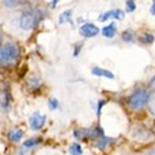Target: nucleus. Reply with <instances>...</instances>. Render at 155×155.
<instances>
[{
	"label": "nucleus",
	"instance_id": "nucleus-1",
	"mask_svg": "<svg viewBox=\"0 0 155 155\" xmlns=\"http://www.w3.org/2000/svg\"><path fill=\"white\" fill-rule=\"evenodd\" d=\"M44 12L39 8H28L23 11L21 17H19V26L22 30H32L35 28L41 19L44 18Z\"/></svg>",
	"mask_w": 155,
	"mask_h": 155
},
{
	"label": "nucleus",
	"instance_id": "nucleus-2",
	"mask_svg": "<svg viewBox=\"0 0 155 155\" xmlns=\"http://www.w3.org/2000/svg\"><path fill=\"white\" fill-rule=\"evenodd\" d=\"M19 58V48L14 43H7L0 47V67H9Z\"/></svg>",
	"mask_w": 155,
	"mask_h": 155
},
{
	"label": "nucleus",
	"instance_id": "nucleus-3",
	"mask_svg": "<svg viewBox=\"0 0 155 155\" xmlns=\"http://www.w3.org/2000/svg\"><path fill=\"white\" fill-rule=\"evenodd\" d=\"M149 101H150V93L147 91L140 89V91H136L134 93L129 97L128 102L133 110H140V109L145 107V106L149 104Z\"/></svg>",
	"mask_w": 155,
	"mask_h": 155
},
{
	"label": "nucleus",
	"instance_id": "nucleus-4",
	"mask_svg": "<svg viewBox=\"0 0 155 155\" xmlns=\"http://www.w3.org/2000/svg\"><path fill=\"white\" fill-rule=\"evenodd\" d=\"M12 101L11 91H9V85L4 81H0V113H5L9 110Z\"/></svg>",
	"mask_w": 155,
	"mask_h": 155
},
{
	"label": "nucleus",
	"instance_id": "nucleus-5",
	"mask_svg": "<svg viewBox=\"0 0 155 155\" xmlns=\"http://www.w3.org/2000/svg\"><path fill=\"white\" fill-rule=\"evenodd\" d=\"M79 32L83 38H94L96 35H98L100 28L93 23H84L83 26H80Z\"/></svg>",
	"mask_w": 155,
	"mask_h": 155
},
{
	"label": "nucleus",
	"instance_id": "nucleus-6",
	"mask_svg": "<svg viewBox=\"0 0 155 155\" xmlns=\"http://www.w3.org/2000/svg\"><path fill=\"white\" fill-rule=\"evenodd\" d=\"M45 119H47V116L45 115H43L40 113H34L31 116H30V125H31V128L34 130H38V129H40L44 127V124H45Z\"/></svg>",
	"mask_w": 155,
	"mask_h": 155
},
{
	"label": "nucleus",
	"instance_id": "nucleus-7",
	"mask_svg": "<svg viewBox=\"0 0 155 155\" xmlns=\"http://www.w3.org/2000/svg\"><path fill=\"white\" fill-rule=\"evenodd\" d=\"M110 18H116V19H123L124 18V12L122 9H113V11H109V12H105L104 14H101L98 17V21L100 22H105Z\"/></svg>",
	"mask_w": 155,
	"mask_h": 155
},
{
	"label": "nucleus",
	"instance_id": "nucleus-8",
	"mask_svg": "<svg viewBox=\"0 0 155 155\" xmlns=\"http://www.w3.org/2000/svg\"><path fill=\"white\" fill-rule=\"evenodd\" d=\"M92 74L100 78H107V79H114V74L109 70H105L102 67H93L92 69Z\"/></svg>",
	"mask_w": 155,
	"mask_h": 155
},
{
	"label": "nucleus",
	"instance_id": "nucleus-9",
	"mask_svg": "<svg viewBox=\"0 0 155 155\" xmlns=\"http://www.w3.org/2000/svg\"><path fill=\"white\" fill-rule=\"evenodd\" d=\"M102 34L105 38H109V39H113L115 35H116V25L114 22L109 23L107 26H105L102 28Z\"/></svg>",
	"mask_w": 155,
	"mask_h": 155
},
{
	"label": "nucleus",
	"instance_id": "nucleus-10",
	"mask_svg": "<svg viewBox=\"0 0 155 155\" xmlns=\"http://www.w3.org/2000/svg\"><path fill=\"white\" fill-rule=\"evenodd\" d=\"M8 136H9V140H11L12 142H18V141H21V140H22L23 132L21 129H12Z\"/></svg>",
	"mask_w": 155,
	"mask_h": 155
},
{
	"label": "nucleus",
	"instance_id": "nucleus-11",
	"mask_svg": "<svg viewBox=\"0 0 155 155\" xmlns=\"http://www.w3.org/2000/svg\"><path fill=\"white\" fill-rule=\"evenodd\" d=\"M71 14H72V12L71 11H65L64 13L60 16V23H66V22H69L70 25H72V19H71Z\"/></svg>",
	"mask_w": 155,
	"mask_h": 155
},
{
	"label": "nucleus",
	"instance_id": "nucleus-12",
	"mask_svg": "<svg viewBox=\"0 0 155 155\" xmlns=\"http://www.w3.org/2000/svg\"><path fill=\"white\" fill-rule=\"evenodd\" d=\"M140 41L142 43V44H151V43L154 41V35L153 34H149V32H145L142 34L141 36H140Z\"/></svg>",
	"mask_w": 155,
	"mask_h": 155
},
{
	"label": "nucleus",
	"instance_id": "nucleus-13",
	"mask_svg": "<svg viewBox=\"0 0 155 155\" xmlns=\"http://www.w3.org/2000/svg\"><path fill=\"white\" fill-rule=\"evenodd\" d=\"M69 151H70L71 155H81V154H83V150H81L80 145L76 143V142L71 145L70 149H69Z\"/></svg>",
	"mask_w": 155,
	"mask_h": 155
},
{
	"label": "nucleus",
	"instance_id": "nucleus-14",
	"mask_svg": "<svg viewBox=\"0 0 155 155\" xmlns=\"http://www.w3.org/2000/svg\"><path fill=\"white\" fill-rule=\"evenodd\" d=\"M110 140L111 138H106V137H101V138H98V141H97V143H96V146L98 147L100 150H104L107 145L110 143Z\"/></svg>",
	"mask_w": 155,
	"mask_h": 155
},
{
	"label": "nucleus",
	"instance_id": "nucleus-15",
	"mask_svg": "<svg viewBox=\"0 0 155 155\" xmlns=\"http://www.w3.org/2000/svg\"><path fill=\"white\" fill-rule=\"evenodd\" d=\"M122 39H123L124 41H133L134 40V34H133V31H130V30L124 31L122 34Z\"/></svg>",
	"mask_w": 155,
	"mask_h": 155
},
{
	"label": "nucleus",
	"instance_id": "nucleus-16",
	"mask_svg": "<svg viewBox=\"0 0 155 155\" xmlns=\"http://www.w3.org/2000/svg\"><path fill=\"white\" fill-rule=\"evenodd\" d=\"M39 142H40V138H30V140H26V141L23 142V146L25 147H32Z\"/></svg>",
	"mask_w": 155,
	"mask_h": 155
},
{
	"label": "nucleus",
	"instance_id": "nucleus-17",
	"mask_svg": "<svg viewBox=\"0 0 155 155\" xmlns=\"http://www.w3.org/2000/svg\"><path fill=\"white\" fill-rule=\"evenodd\" d=\"M25 2H30V0H4L5 5H8V7H14L19 3H25Z\"/></svg>",
	"mask_w": 155,
	"mask_h": 155
},
{
	"label": "nucleus",
	"instance_id": "nucleus-18",
	"mask_svg": "<svg viewBox=\"0 0 155 155\" xmlns=\"http://www.w3.org/2000/svg\"><path fill=\"white\" fill-rule=\"evenodd\" d=\"M136 9V4H134V0H127V12H133Z\"/></svg>",
	"mask_w": 155,
	"mask_h": 155
},
{
	"label": "nucleus",
	"instance_id": "nucleus-19",
	"mask_svg": "<svg viewBox=\"0 0 155 155\" xmlns=\"http://www.w3.org/2000/svg\"><path fill=\"white\" fill-rule=\"evenodd\" d=\"M40 84V80H39L38 76H32V79L30 80V87L31 88H36V87Z\"/></svg>",
	"mask_w": 155,
	"mask_h": 155
},
{
	"label": "nucleus",
	"instance_id": "nucleus-20",
	"mask_svg": "<svg viewBox=\"0 0 155 155\" xmlns=\"http://www.w3.org/2000/svg\"><path fill=\"white\" fill-rule=\"evenodd\" d=\"M149 107H150V111H151V114L155 116V97H154V98H151V97H150Z\"/></svg>",
	"mask_w": 155,
	"mask_h": 155
},
{
	"label": "nucleus",
	"instance_id": "nucleus-21",
	"mask_svg": "<svg viewBox=\"0 0 155 155\" xmlns=\"http://www.w3.org/2000/svg\"><path fill=\"white\" fill-rule=\"evenodd\" d=\"M48 104H49V107H51L52 110H56V109L58 107V101H57L56 98H51Z\"/></svg>",
	"mask_w": 155,
	"mask_h": 155
},
{
	"label": "nucleus",
	"instance_id": "nucleus-22",
	"mask_svg": "<svg viewBox=\"0 0 155 155\" xmlns=\"http://www.w3.org/2000/svg\"><path fill=\"white\" fill-rule=\"evenodd\" d=\"M75 47H76V48H75V51H74V56L76 57L78 54H79V52H80V47H81V44H76Z\"/></svg>",
	"mask_w": 155,
	"mask_h": 155
},
{
	"label": "nucleus",
	"instance_id": "nucleus-23",
	"mask_svg": "<svg viewBox=\"0 0 155 155\" xmlns=\"http://www.w3.org/2000/svg\"><path fill=\"white\" fill-rule=\"evenodd\" d=\"M105 105V102L104 101H100V104H98V109H97V115H100L101 114V107Z\"/></svg>",
	"mask_w": 155,
	"mask_h": 155
},
{
	"label": "nucleus",
	"instance_id": "nucleus-24",
	"mask_svg": "<svg viewBox=\"0 0 155 155\" xmlns=\"http://www.w3.org/2000/svg\"><path fill=\"white\" fill-rule=\"evenodd\" d=\"M150 12H151V14L155 16V0L153 2V5H151V8H150Z\"/></svg>",
	"mask_w": 155,
	"mask_h": 155
},
{
	"label": "nucleus",
	"instance_id": "nucleus-25",
	"mask_svg": "<svg viewBox=\"0 0 155 155\" xmlns=\"http://www.w3.org/2000/svg\"><path fill=\"white\" fill-rule=\"evenodd\" d=\"M58 2H60V0H52V8H56Z\"/></svg>",
	"mask_w": 155,
	"mask_h": 155
},
{
	"label": "nucleus",
	"instance_id": "nucleus-26",
	"mask_svg": "<svg viewBox=\"0 0 155 155\" xmlns=\"http://www.w3.org/2000/svg\"><path fill=\"white\" fill-rule=\"evenodd\" d=\"M145 155H155V149H153L151 151H149V153H146Z\"/></svg>",
	"mask_w": 155,
	"mask_h": 155
},
{
	"label": "nucleus",
	"instance_id": "nucleus-27",
	"mask_svg": "<svg viewBox=\"0 0 155 155\" xmlns=\"http://www.w3.org/2000/svg\"><path fill=\"white\" fill-rule=\"evenodd\" d=\"M0 40H2V30H0Z\"/></svg>",
	"mask_w": 155,
	"mask_h": 155
}]
</instances>
